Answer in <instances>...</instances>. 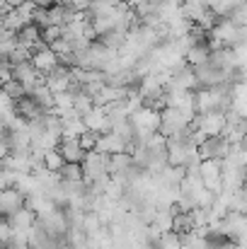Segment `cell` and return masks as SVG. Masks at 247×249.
<instances>
[{
  "label": "cell",
  "mask_w": 247,
  "mask_h": 249,
  "mask_svg": "<svg viewBox=\"0 0 247 249\" xmlns=\"http://www.w3.org/2000/svg\"><path fill=\"white\" fill-rule=\"evenodd\" d=\"M194 116H196V111H194V109H177V107H163V109H160V128H158V131L163 133L165 138H170V136L179 133L182 128L191 126Z\"/></svg>",
  "instance_id": "6da1fadb"
},
{
  "label": "cell",
  "mask_w": 247,
  "mask_h": 249,
  "mask_svg": "<svg viewBox=\"0 0 247 249\" xmlns=\"http://www.w3.org/2000/svg\"><path fill=\"white\" fill-rule=\"evenodd\" d=\"M221 230H223L226 240L243 245V242H247V215L240 211H228L221 218Z\"/></svg>",
  "instance_id": "7a4b0ae2"
},
{
  "label": "cell",
  "mask_w": 247,
  "mask_h": 249,
  "mask_svg": "<svg viewBox=\"0 0 247 249\" xmlns=\"http://www.w3.org/2000/svg\"><path fill=\"white\" fill-rule=\"evenodd\" d=\"M226 121H228L226 119V111H201V114L194 116L191 126L204 138H209V136H221L223 128H226Z\"/></svg>",
  "instance_id": "3957f363"
},
{
  "label": "cell",
  "mask_w": 247,
  "mask_h": 249,
  "mask_svg": "<svg viewBox=\"0 0 247 249\" xmlns=\"http://www.w3.org/2000/svg\"><path fill=\"white\" fill-rule=\"evenodd\" d=\"M199 174H201V184L209 191H213V194L223 191V162L221 160H201Z\"/></svg>",
  "instance_id": "277c9868"
},
{
  "label": "cell",
  "mask_w": 247,
  "mask_h": 249,
  "mask_svg": "<svg viewBox=\"0 0 247 249\" xmlns=\"http://www.w3.org/2000/svg\"><path fill=\"white\" fill-rule=\"evenodd\" d=\"M230 153V141L226 136H209L199 143L201 160H223Z\"/></svg>",
  "instance_id": "5b68a950"
},
{
  "label": "cell",
  "mask_w": 247,
  "mask_h": 249,
  "mask_svg": "<svg viewBox=\"0 0 247 249\" xmlns=\"http://www.w3.org/2000/svg\"><path fill=\"white\" fill-rule=\"evenodd\" d=\"M24 201H27V196H24L19 189H15V186L2 189V191H0V215H2V218H10V215L17 213L19 208H24Z\"/></svg>",
  "instance_id": "8992f818"
},
{
  "label": "cell",
  "mask_w": 247,
  "mask_h": 249,
  "mask_svg": "<svg viewBox=\"0 0 247 249\" xmlns=\"http://www.w3.org/2000/svg\"><path fill=\"white\" fill-rule=\"evenodd\" d=\"M58 63H61L58 56H56V53L51 51V46H46V44H41V46H37V49L32 51V66H34L41 75L51 73Z\"/></svg>",
  "instance_id": "52a82bcc"
},
{
  "label": "cell",
  "mask_w": 247,
  "mask_h": 249,
  "mask_svg": "<svg viewBox=\"0 0 247 249\" xmlns=\"http://www.w3.org/2000/svg\"><path fill=\"white\" fill-rule=\"evenodd\" d=\"M82 121H85V128H87V131H95V133H99V136L112 131V124H109V116H107L104 107L90 109V111L82 116Z\"/></svg>",
  "instance_id": "ba28073f"
},
{
  "label": "cell",
  "mask_w": 247,
  "mask_h": 249,
  "mask_svg": "<svg viewBox=\"0 0 247 249\" xmlns=\"http://www.w3.org/2000/svg\"><path fill=\"white\" fill-rule=\"evenodd\" d=\"M58 153L63 155V160H66V162H82L87 150L80 145V138L63 136V138H61V143H58Z\"/></svg>",
  "instance_id": "9c48e42d"
},
{
  "label": "cell",
  "mask_w": 247,
  "mask_h": 249,
  "mask_svg": "<svg viewBox=\"0 0 247 249\" xmlns=\"http://www.w3.org/2000/svg\"><path fill=\"white\" fill-rule=\"evenodd\" d=\"M95 150H99V153H109V155H116V153H131V148H129V143L124 141V138H119L116 133H102L99 138H97V148Z\"/></svg>",
  "instance_id": "30bf717a"
},
{
  "label": "cell",
  "mask_w": 247,
  "mask_h": 249,
  "mask_svg": "<svg viewBox=\"0 0 247 249\" xmlns=\"http://www.w3.org/2000/svg\"><path fill=\"white\" fill-rule=\"evenodd\" d=\"M58 174H61L63 181H80V179H85L80 162H66V165L58 169Z\"/></svg>",
  "instance_id": "8fae6325"
},
{
  "label": "cell",
  "mask_w": 247,
  "mask_h": 249,
  "mask_svg": "<svg viewBox=\"0 0 247 249\" xmlns=\"http://www.w3.org/2000/svg\"><path fill=\"white\" fill-rule=\"evenodd\" d=\"M63 165H66V160H63V155L58 153V148H54V150H46V153H44V167H46V169L58 172Z\"/></svg>",
  "instance_id": "7c38bea8"
},
{
  "label": "cell",
  "mask_w": 247,
  "mask_h": 249,
  "mask_svg": "<svg viewBox=\"0 0 247 249\" xmlns=\"http://www.w3.org/2000/svg\"><path fill=\"white\" fill-rule=\"evenodd\" d=\"M56 39H61V27H58V24H49V27L41 29V41H44L46 46H51Z\"/></svg>",
  "instance_id": "4fadbf2b"
},
{
  "label": "cell",
  "mask_w": 247,
  "mask_h": 249,
  "mask_svg": "<svg viewBox=\"0 0 247 249\" xmlns=\"http://www.w3.org/2000/svg\"><path fill=\"white\" fill-rule=\"evenodd\" d=\"M97 138H99V133H95V131H85L80 136V145L85 150H95L97 148Z\"/></svg>",
  "instance_id": "5bb4252c"
},
{
  "label": "cell",
  "mask_w": 247,
  "mask_h": 249,
  "mask_svg": "<svg viewBox=\"0 0 247 249\" xmlns=\"http://www.w3.org/2000/svg\"><path fill=\"white\" fill-rule=\"evenodd\" d=\"M240 191H243V194L247 196V177H245V181H243V186H240Z\"/></svg>",
  "instance_id": "9a60e30c"
},
{
  "label": "cell",
  "mask_w": 247,
  "mask_h": 249,
  "mask_svg": "<svg viewBox=\"0 0 247 249\" xmlns=\"http://www.w3.org/2000/svg\"><path fill=\"white\" fill-rule=\"evenodd\" d=\"M240 83L247 85V71H245V73H240Z\"/></svg>",
  "instance_id": "2e32d148"
}]
</instances>
